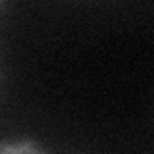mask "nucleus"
Returning a JSON list of instances; mask_svg holds the SVG:
<instances>
[{
    "mask_svg": "<svg viewBox=\"0 0 154 154\" xmlns=\"http://www.w3.org/2000/svg\"><path fill=\"white\" fill-rule=\"evenodd\" d=\"M0 154H46L35 141H16L0 143Z\"/></svg>",
    "mask_w": 154,
    "mask_h": 154,
    "instance_id": "nucleus-1",
    "label": "nucleus"
}]
</instances>
